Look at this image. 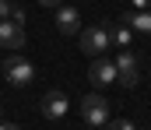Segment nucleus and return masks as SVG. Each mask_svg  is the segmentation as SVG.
<instances>
[{
    "label": "nucleus",
    "instance_id": "nucleus-12",
    "mask_svg": "<svg viewBox=\"0 0 151 130\" xmlns=\"http://www.w3.org/2000/svg\"><path fill=\"white\" fill-rule=\"evenodd\" d=\"M14 7H18L14 0H0V18H11V14H14Z\"/></svg>",
    "mask_w": 151,
    "mask_h": 130
},
{
    "label": "nucleus",
    "instance_id": "nucleus-15",
    "mask_svg": "<svg viewBox=\"0 0 151 130\" xmlns=\"http://www.w3.org/2000/svg\"><path fill=\"white\" fill-rule=\"evenodd\" d=\"M0 130H21V127H18V123H4V120H0Z\"/></svg>",
    "mask_w": 151,
    "mask_h": 130
},
{
    "label": "nucleus",
    "instance_id": "nucleus-9",
    "mask_svg": "<svg viewBox=\"0 0 151 130\" xmlns=\"http://www.w3.org/2000/svg\"><path fill=\"white\" fill-rule=\"evenodd\" d=\"M123 25H130L134 32L151 35V11H137V14H123Z\"/></svg>",
    "mask_w": 151,
    "mask_h": 130
},
{
    "label": "nucleus",
    "instance_id": "nucleus-6",
    "mask_svg": "<svg viewBox=\"0 0 151 130\" xmlns=\"http://www.w3.org/2000/svg\"><path fill=\"white\" fill-rule=\"evenodd\" d=\"M28 42L25 39V25L14 21V18H0V46L4 49H21Z\"/></svg>",
    "mask_w": 151,
    "mask_h": 130
},
{
    "label": "nucleus",
    "instance_id": "nucleus-1",
    "mask_svg": "<svg viewBox=\"0 0 151 130\" xmlns=\"http://www.w3.org/2000/svg\"><path fill=\"white\" fill-rule=\"evenodd\" d=\"M4 78H7V85L11 88H28L32 85V78H35V67H32V60H25V56H7L4 63Z\"/></svg>",
    "mask_w": 151,
    "mask_h": 130
},
{
    "label": "nucleus",
    "instance_id": "nucleus-11",
    "mask_svg": "<svg viewBox=\"0 0 151 130\" xmlns=\"http://www.w3.org/2000/svg\"><path fill=\"white\" fill-rule=\"evenodd\" d=\"M102 130H137V127H134L130 120H113V116H109V120H106V127H102Z\"/></svg>",
    "mask_w": 151,
    "mask_h": 130
},
{
    "label": "nucleus",
    "instance_id": "nucleus-5",
    "mask_svg": "<svg viewBox=\"0 0 151 130\" xmlns=\"http://www.w3.org/2000/svg\"><path fill=\"white\" fill-rule=\"evenodd\" d=\"M67 109H70V98H67L60 88L46 91V95H42V102H39V113H42L46 120H63V116H67Z\"/></svg>",
    "mask_w": 151,
    "mask_h": 130
},
{
    "label": "nucleus",
    "instance_id": "nucleus-3",
    "mask_svg": "<svg viewBox=\"0 0 151 130\" xmlns=\"http://www.w3.org/2000/svg\"><path fill=\"white\" fill-rule=\"evenodd\" d=\"M77 35H81L77 42H81V53H84V56H102V53L113 46V42H109V28H106V25H88V28L77 32Z\"/></svg>",
    "mask_w": 151,
    "mask_h": 130
},
{
    "label": "nucleus",
    "instance_id": "nucleus-4",
    "mask_svg": "<svg viewBox=\"0 0 151 130\" xmlns=\"http://www.w3.org/2000/svg\"><path fill=\"white\" fill-rule=\"evenodd\" d=\"M113 63H116V81H119L123 88H134V85H137V78H141V63H137V56H134L130 46L116 56Z\"/></svg>",
    "mask_w": 151,
    "mask_h": 130
},
{
    "label": "nucleus",
    "instance_id": "nucleus-14",
    "mask_svg": "<svg viewBox=\"0 0 151 130\" xmlns=\"http://www.w3.org/2000/svg\"><path fill=\"white\" fill-rule=\"evenodd\" d=\"M39 4H42V7H60L63 0H39Z\"/></svg>",
    "mask_w": 151,
    "mask_h": 130
},
{
    "label": "nucleus",
    "instance_id": "nucleus-10",
    "mask_svg": "<svg viewBox=\"0 0 151 130\" xmlns=\"http://www.w3.org/2000/svg\"><path fill=\"white\" fill-rule=\"evenodd\" d=\"M109 42H116L119 49H127V46L134 42V35H130V25H123V21H119V25H113V28H109Z\"/></svg>",
    "mask_w": 151,
    "mask_h": 130
},
{
    "label": "nucleus",
    "instance_id": "nucleus-16",
    "mask_svg": "<svg viewBox=\"0 0 151 130\" xmlns=\"http://www.w3.org/2000/svg\"><path fill=\"white\" fill-rule=\"evenodd\" d=\"M84 130H99V127H84Z\"/></svg>",
    "mask_w": 151,
    "mask_h": 130
},
{
    "label": "nucleus",
    "instance_id": "nucleus-7",
    "mask_svg": "<svg viewBox=\"0 0 151 130\" xmlns=\"http://www.w3.org/2000/svg\"><path fill=\"white\" fill-rule=\"evenodd\" d=\"M56 11V32L60 35H77L81 32V14H77V7H70V4H60V7H53Z\"/></svg>",
    "mask_w": 151,
    "mask_h": 130
},
{
    "label": "nucleus",
    "instance_id": "nucleus-13",
    "mask_svg": "<svg viewBox=\"0 0 151 130\" xmlns=\"http://www.w3.org/2000/svg\"><path fill=\"white\" fill-rule=\"evenodd\" d=\"M134 7H137V11H148V7H151V0H134Z\"/></svg>",
    "mask_w": 151,
    "mask_h": 130
},
{
    "label": "nucleus",
    "instance_id": "nucleus-8",
    "mask_svg": "<svg viewBox=\"0 0 151 130\" xmlns=\"http://www.w3.org/2000/svg\"><path fill=\"white\" fill-rule=\"evenodd\" d=\"M88 78H91V85L95 88H106L116 81V63L113 60H106V56H95V63L88 67Z\"/></svg>",
    "mask_w": 151,
    "mask_h": 130
},
{
    "label": "nucleus",
    "instance_id": "nucleus-2",
    "mask_svg": "<svg viewBox=\"0 0 151 130\" xmlns=\"http://www.w3.org/2000/svg\"><path fill=\"white\" fill-rule=\"evenodd\" d=\"M81 116H84V123L88 127H106V120L113 116L109 113V102H106V95H99V91H91V95H84L81 98Z\"/></svg>",
    "mask_w": 151,
    "mask_h": 130
}]
</instances>
